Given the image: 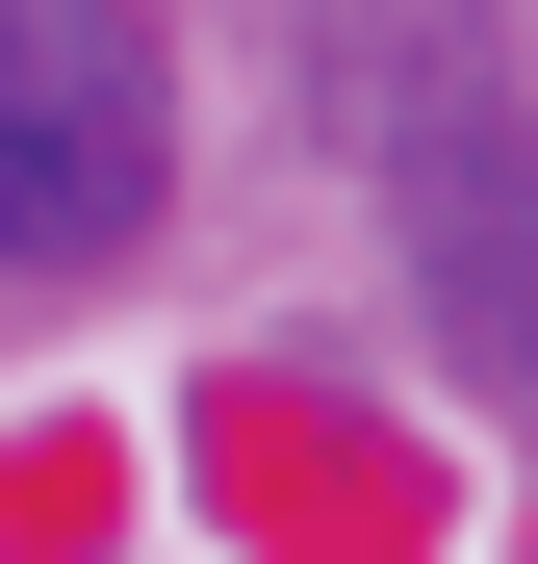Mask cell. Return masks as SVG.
<instances>
[{
  "label": "cell",
  "instance_id": "obj_2",
  "mask_svg": "<svg viewBox=\"0 0 538 564\" xmlns=\"http://www.w3.org/2000/svg\"><path fill=\"white\" fill-rule=\"evenodd\" d=\"M410 282H436V334H462L487 386H538V129L410 154Z\"/></svg>",
  "mask_w": 538,
  "mask_h": 564
},
{
  "label": "cell",
  "instance_id": "obj_1",
  "mask_svg": "<svg viewBox=\"0 0 538 564\" xmlns=\"http://www.w3.org/2000/svg\"><path fill=\"white\" fill-rule=\"evenodd\" d=\"M179 180V77L129 0H0V282H77L129 257Z\"/></svg>",
  "mask_w": 538,
  "mask_h": 564
}]
</instances>
